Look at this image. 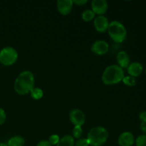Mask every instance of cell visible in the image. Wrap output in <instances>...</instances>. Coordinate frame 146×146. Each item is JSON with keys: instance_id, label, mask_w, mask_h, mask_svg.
<instances>
[{"instance_id": "1", "label": "cell", "mask_w": 146, "mask_h": 146, "mask_svg": "<svg viewBox=\"0 0 146 146\" xmlns=\"http://www.w3.org/2000/svg\"><path fill=\"white\" fill-rule=\"evenodd\" d=\"M34 84L35 78L33 73L29 71H22L14 81V91L19 95H26L34 88Z\"/></svg>"}, {"instance_id": "2", "label": "cell", "mask_w": 146, "mask_h": 146, "mask_svg": "<svg viewBox=\"0 0 146 146\" xmlns=\"http://www.w3.org/2000/svg\"><path fill=\"white\" fill-rule=\"evenodd\" d=\"M124 71L118 65H111L106 68L102 74V81L106 85H113L123 81Z\"/></svg>"}, {"instance_id": "3", "label": "cell", "mask_w": 146, "mask_h": 146, "mask_svg": "<svg viewBox=\"0 0 146 146\" xmlns=\"http://www.w3.org/2000/svg\"><path fill=\"white\" fill-rule=\"evenodd\" d=\"M108 137V133L105 128L96 126L91 128L88 133L87 139L89 145L92 146H101L106 142Z\"/></svg>"}, {"instance_id": "4", "label": "cell", "mask_w": 146, "mask_h": 146, "mask_svg": "<svg viewBox=\"0 0 146 146\" xmlns=\"http://www.w3.org/2000/svg\"><path fill=\"white\" fill-rule=\"evenodd\" d=\"M108 32L110 37L116 43L123 42L127 36L126 29L118 21H113L109 23Z\"/></svg>"}, {"instance_id": "5", "label": "cell", "mask_w": 146, "mask_h": 146, "mask_svg": "<svg viewBox=\"0 0 146 146\" xmlns=\"http://www.w3.org/2000/svg\"><path fill=\"white\" fill-rule=\"evenodd\" d=\"M18 53L11 46L4 47L0 51V63L4 66H11L17 61Z\"/></svg>"}, {"instance_id": "6", "label": "cell", "mask_w": 146, "mask_h": 146, "mask_svg": "<svg viewBox=\"0 0 146 146\" xmlns=\"http://www.w3.org/2000/svg\"><path fill=\"white\" fill-rule=\"evenodd\" d=\"M69 118L75 126H81L86 121L85 114L80 109L71 110L69 113Z\"/></svg>"}, {"instance_id": "7", "label": "cell", "mask_w": 146, "mask_h": 146, "mask_svg": "<svg viewBox=\"0 0 146 146\" xmlns=\"http://www.w3.org/2000/svg\"><path fill=\"white\" fill-rule=\"evenodd\" d=\"M109 50L108 44L103 40H98L95 41L91 46V51L97 55H104Z\"/></svg>"}, {"instance_id": "8", "label": "cell", "mask_w": 146, "mask_h": 146, "mask_svg": "<svg viewBox=\"0 0 146 146\" xmlns=\"http://www.w3.org/2000/svg\"><path fill=\"white\" fill-rule=\"evenodd\" d=\"M108 2L106 0H93L91 1V8L95 14L103 15L108 9Z\"/></svg>"}, {"instance_id": "9", "label": "cell", "mask_w": 146, "mask_h": 146, "mask_svg": "<svg viewBox=\"0 0 146 146\" xmlns=\"http://www.w3.org/2000/svg\"><path fill=\"white\" fill-rule=\"evenodd\" d=\"M94 27L96 30L100 33H104L108 30L109 26L108 19L104 15H99L94 19Z\"/></svg>"}, {"instance_id": "10", "label": "cell", "mask_w": 146, "mask_h": 146, "mask_svg": "<svg viewBox=\"0 0 146 146\" xmlns=\"http://www.w3.org/2000/svg\"><path fill=\"white\" fill-rule=\"evenodd\" d=\"M118 143L120 146H132L135 143V137L132 133L125 131L118 137Z\"/></svg>"}, {"instance_id": "11", "label": "cell", "mask_w": 146, "mask_h": 146, "mask_svg": "<svg viewBox=\"0 0 146 146\" xmlns=\"http://www.w3.org/2000/svg\"><path fill=\"white\" fill-rule=\"evenodd\" d=\"M73 4L74 3L71 0H58L56 3L58 11L62 15H67L71 12Z\"/></svg>"}, {"instance_id": "12", "label": "cell", "mask_w": 146, "mask_h": 146, "mask_svg": "<svg viewBox=\"0 0 146 146\" xmlns=\"http://www.w3.org/2000/svg\"><path fill=\"white\" fill-rule=\"evenodd\" d=\"M128 70V73L129 76H131L136 78V77L139 76L143 71V66L142 64L139 62H133L130 64L128 67L127 68Z\"/></svg>"}, {"instance_id": "13", "label": "cell", "mask_w": 146, "mask_h": 146, "mask_svg": "<svg viewBox=\"0 0 146 146\" xmlns=\"http://www.w3.org/2000/svg\"><path fill=\"white\" fill-rule=\"evenodd\" d=\"M116 60L118 66L123 69L128 68V66L131 64V58H130L129 55L124 51H121L118 53L116 56Z\"/></svg>"}, {"instance_id": "14", "label": "cell", "mask_w": 146, "mask_h": 146, "mask_svg": "<svg viewBox=\"0 0 146 146\" xmlns=\"http://www.w3.org/2000/svg\"><path fill=\"white\" fill-rule=\"evenodd\" d=\"M74 138L71 135H66L60 139L56 146H74Z\"/></svg>"}, {"instance_id": "15", "label": "cell", "mask_w": 146, "mask_h": 146, "mask_svg": "<svg viewBox=\"0 0 146 146\" xmlns=\"http://www.w3.org/2000/svg\"><path fill=\"white\" fill-rule=\"evenodd\" d=\"M25 141L21 136H14L10 138L7 142V146H24Z\"/></svg>"}, {"instance_id": "16", "label": "cell", "mask_w": 146, "mask_h": 146, "mask_svg": "<svg viewBox=\"0 0 146 146\" xmlns=\"http://www.w3.org/2000/svg\"><path fill=\"white\" fill-rule=\"evenodd\" d=\"M95 15L94 11L91 9H86L82 13L81 17L84 21H90L95 18Z\"/></svg>"}, {"instance_id": "17", "label": "cell", "mask_w": 146, "mask_h": 146, "mask_svg": "<svg viewBox=\"0 0 146 146\" xmlns=\"http://www.w3.org/2000/svg\"><path fill=\"white\" fill-rule=\"evenodd\" d=\"M30 94H31V97H32L34 100L41 99L43 97V95H44L43 91L39 88H34L31 91Z\"/></svg>"}, {"instance_id": "18", "label": "cell", "mask_w": 146, "mask_h": 146, "mask_svg": "<svg viewBox=\"0 0 146 146\" xmlns=\"http://www.w3.org/2000/svg\"><path fill=\"white\" fill-rule=\"evenodd\" d=\"M123 82L125 85L128 86H134L136 84V79L134 77L131 76H124L123 79Z\"/></svg>"}, {"instance_id": "19", "label": "cell", "mask_w": 146, "mask_h": 146, "mask_svg": "<svg viewBox=\"0 0 146 146\" xmlns=\"http://www.w3.org/2000/svg\"><path fill=\"white\" fill-rule=\"evenodd\" d=\"M73 135L74 138H77L79 139L81 138L83 135V129L81 126H74V129H73Z\"/></svg>"}, {"instance_id": "20", "label": "cell", "mask_w": 146, "mask_h": 146, "mask_svg": "<svg viewBox=\"0 0 146 146\" xmlns=\"http://www.w3.org/2000/svg\"><path fill=\"white\" fill-rule=\"evenodd\" d=\"M136 146H146V135H141L135 140Z\"/></svg>"}, {"instance_id": "21", "label": "cell", "mask_w": 146, "mask_h": 146, "mask_svg": "<svg viewBox=\"0 0 146 146\" xmlns=\"http://www.w3.org/2000/svg\"><path fill=\"white\" fill-rule=\"evenodd\" d=\"M60 138L58 135H56V134H54V135H51V136L48 138V142L51 144V145H56L58 144V143L59 142Z\"/></svg>"}, {"instance_id": "22", "label": "cell", "mask_w": 146, "mask_h": 146, "mask_svg": "<svg viewBox=\"0 0 146 146\" xmlns=\"http://www.w3.org/2000/svg\"><path fill=\"white\" fill-rule=\"evenodd\" d=\"M75 146H88L89 142L87 138H79L74 144Z\"/></svg>"}, {"instance_id": "23", "label": "cell", "mask_w": 146, "mask_h": 146, "mask_svg": "<svg viewBox=\"0 0 146 146\" xmlns=\"http://www.w3.org/2000/svg\"><path fill=\"white\" fill-rule=\"evenodd\" d=\"M7 118V114L3 108H0V125H3L5 123Z\"/></svg>"}, {"instance_id": "24", "label": "cell", "mask_w": 146, "mask_h": 146, "mask_svg": "<svg viewBox=\"0 0 146 146\" xmlns=\"http://www.w3.org/2000/svg\"><path fill=\"white\" fill-rule=\"evenodd\" d=\"M141 130L145 135H146V119L141 121Z\"/></svg>"}, {"instance_id": "25", "label": "cell", "mask_w": 146, "mask_h": 146, "mask_svg": "<svg viewBox=\"0 0 146 146\" xmlns=\"http://www.w3.org/2000/svg\"><path fill=\"white\" fill-rule=\"evenodd\" d=\"M87 2H88L87 0H74V1H73V3H74V4L78 6H83L84 5V4H86Z\"/></svg>"}, {"instance_id": "26", "label": "cell", "mask_w": 146, "mask_h": 146, "mask_svg": "<svg viewBox=\"0 0 146 146\" xmlns=\"http://www.w3.org/2000/svg\"><path fill=\"white\" fill-rule=\"evenodd\" d=\"M36 146H51L48 141H41L37 143Z\"/></svg>"}, {"instance_id": "27", "label": "cell", "mask_w": 146, "mask_h": 146, "mask_svg": "<svg viewBox=\"0 0 146 146\" xmlns=\"http://www.w3.org/2000/svg\"><path fill=\"white\" fill-rule=\"evenodd\" d=\"M139 118L141 121L146 119V111H142L139 113Z\"/></svg>"}, {"instance_id": "28", "label": "cell", "mask_w": 146, "mask_h": 146, "mask_svg": "<svg viewBox=\"0 0 146 146\" xmlns=\"http://www.w3.org/2000/svg\"><path fill=\"white\" fill-rule=\"evenodd\" d=\"M0 146H7V145L4 143H0Z\"/></svg>"}, {"instance_id": "29", "label": "cell", "mask_w": 146, "mask_h": 146, "mask_svg": "<svg viewBox=\"0 0 146 146\" xmlns=\"http://www.w3.org/2000/svg\"><path fill=\"white\" fill-rule=\"evenodd\" d=\"M145 74H146V68H145Z\"/></svg>"}]
</instances>
